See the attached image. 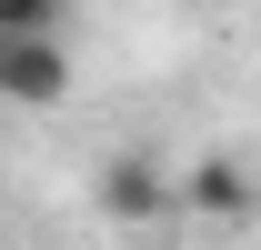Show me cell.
Listing matches in <instances>:
<instances>
[{"mask_svg":"<svg viewBox=\"0 0 261 250\" xmlns=\"http://www.w3.org/2000/svg\"><path fill=\"white\" fill-rule=\"evenodd\" d=\"M61 90H70V50H61V30L0 40V110H50Z\"/></svg>","mask_w":261,"mask_h":250,"instance_id":"cell-1","label":"cell"},{"mask_svg":"<svg viewBox=\"0 0 261 250\" xmlns=\"http://www.w3.org/2000/svg\"><path fill=\"white\" fill-rule=\"evenodd\" d=\"M181 210H211V220H231V230H241V220L261 210V180L251 170H241V160H191V170H181Z\"/></svg>","mask_w":261,"mask_h":250,"instance_id":"cell-2","label":"cell"},{"mask_svg":"<svg viewBox=\"0 0 261 250\" xmlns=\"http://www.w3.org/2000/svg\"><path fill=\"white\" fill-rule=\"evenodd\" d=\"M100 200H111V210H161V180H151V170H130V160H111Z\"/></svg>","mask_w":261,"mask_h":250,"instance_id":"cell-4","label":"cell"},{"mask_svg":"<svg viewBox=\"0 0 261 250\" xmlns=\"http://www.w3.org/2000/svg\"><path fill=\"white\" fill-rule=\"evenodd\" d=\"M61 10H70V0H0V40H40V30H61Z\"/></svg>","mask_w":261,"mask_h":250,"instance_id":"cell-3","label":"cell"}]
</instances>
